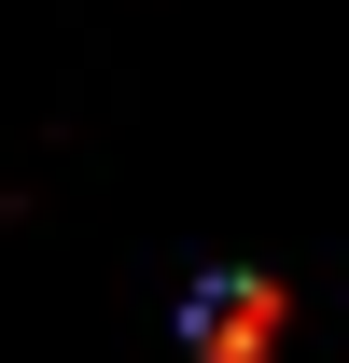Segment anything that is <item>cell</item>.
<instances>
[{
  "instance_id": "obj_1",
  "label": "cell",
  "mask_w": 349,
  "mask_h": 363,
  "mask_svg": "<svg viewBox=\"0 0 349 363\" xmlns=\"http://www.w3.org/2000/svg\"><path fill=\"white\" fill-rule=\"evenodd\" d=\"M182 335H196V363H265L294 335V294L279 279H196V321Z\"/></svg>"
}]
</instances>
